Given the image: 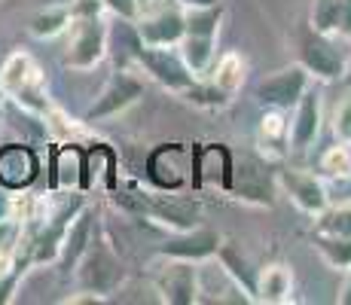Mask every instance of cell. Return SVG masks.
<instances>
[{"mask_svg": "<svg viewBox=\"0 0 351 305\" xmlns=\"http://www.w3.org/2000/svg\"><path fill=\"white\" fill-rule=\"evenodd\" d=\"M73 272H77V284L83 290L110 296L113 290L123 284L125 266H123V260H119V254L113 250V244L107 241V235L95 229L89 247H86V254L80 256V263H77Z\"/></svg>", "mask_w": 351, "mask_h": 305, "instance_id": "cell-1", "label": "cell"}, {"mask_svg": "<svg viewBox=\"0 0 351 305\" xmlns=\"http://www.w3.org/2000/svg\"><path fill=\"white\" fill-rule=\"evenodd\" d=\"M275 171H269L266 159L254 153L232 156V178H229V193L247 205L272 208L275 205Z\"/></svg>", "mask_w": 351, "mask_h": 305, "instance_id": "cell-2", "label": "cell"}, {"mask_svg": "<svg viewBox=\"0 0 351 305\" xmlns=\"http://www.w3.org/2000/svg\"><path fill=\"white\" fill-rule=\"evenodd\" d=\"M296 49H300V64L306 67L312 77L324 80V83L339 80L348 67V61L339 52V46L333 43V37L315 31L312 25L300 31V37H296Z\"/></svg>", "mask_w": 351, "mask_h": 305, "instance_id": "cell-3", "label": "cell"}, {"mask_svg": "<svg viewBox=\"0 0 351 305\" xmlns=\"http://www.w3.org/2000/svg\"><path fill=\"white\" fill-rule=\"evenodd\" d=\"M71 46L64 52V67L71 71H92L101 58L107 56V22L104 16L89 19H71Z\"/></svg>", "mask_w": 351, "mask_h": 305, "instance_id": "cell-4", "label": "cell"}, {"mask_svg": "<svg viewBox=\"0 0 351 305\" xmlns=\"http://www.w3.org/2000/svg\"><path fill=\"white\" fill-rule=\"evenodd\" d=\"M308 83H312V73L296 61V64H287V67H281V71L263 77L254 89V98H256L260 107L290 110V107L302 98V92L308 89Z\"/></svg>", "mask_w": 351, "mask_h": 305, "instance_id": "cell-5", "label": "cell"}, {"mask_svg": "<svg viewBox=\"0 0 351 305\" xmlns=\"http://www.w3.org/2000/svg\"><path fill=\"white\" fill-rule=\"evenodd\" d=\"M138 67H144V73L150 80H156L162 89L168 92H184L195 83V73L186 67V61L180 58V52H174L171 46H144L138 52Z\"/></svg>", "mask_w": 351, "mask_h": 305, "instance_id": "cell-6", "label": "cell"}, {"mask_svg": "<svg viewBox=\"0 0 351 305\" xmlns=\"http://www.w3.org/2000/svg\"><path fill=\"white\" fill-rule=\"evenodd\" d=\"M141 95H144V83H141L138 77H132L128 67H117V73L107 80V86L95 98V104L86 110V122H101V119L119 117V113L128 110L132 104H138Z\"/></svg>", "mask_w": 351, "mask_h": 305, "instance_id": "cell-7", "label": "cell"}, {"mask_svg": "<svg viewBox=\"0 0 351 305\" xmlns=\"http://www.w3.org/2000/svg\"><path fill=\"white\" fill-rule=\"evenodd\" d=\"M83 208H86V195L83 193H73V199L64 202V205L43 223V229H40V232L31 239V244H28L34 263H56L58 260V250H62L67 226H71L73 217L83 211Z\"/></svg>", "mask_w": 351, "mask_h": 305, "instance_id": "cell-8", "label": "cell"}, {"mask_svg": "<svg viewBox=\"0 0 351 305\" xmlns=\"http://www.w3.org/2000/svg\"><path fill=\"white\" fill-rule=\"evenodd\" d=\"M223 241V235L217 229H208V226H193L184 229V232H174L168 235L165 241L156 247V256L162 260H186V263H202V260H211L217 256V247Z\"/></svg>", "mask_w": 351, "mask_h": 305, "instance_id": "cell-9", "label": "cell"}, {"mask_svg": "<svg viewBox=\"0 0 351 305\" xmlns=\"http://www.w3.org/2000/svg\"><path fill=\"white\" fill-rule=\"evenodd\" d=\"M275 183H278V189L302 214L318 217L321 211L330 208L327 186H324L315 174L302 171V168H281V171H275Z\"/></svg>", "mask_w": 351, "mask_h": 305, "instance_id": "cell-10", "label": "cell"}, {"mask_svg": "<svg viewBox=\"0 0 351 305\" xmlns=\"http://www.w3.org/2000/svg\"><path fill=\"white\" fill-rule=\"evenodd\" d=\"M138 34L144 40V46H178L186 34V19H184V6L168 0L159 10L147 12V16L134 19Z\"/></svg>", "mask_w": 351, "mask_h": 305, "instance_id": "cell-11", "label": "cell"}, {"mask_svg": "<svg viewBox=\"0 0 351 305\" xmlns=\"http://www.w3.org/2000/svg\"><path fill=\"white\" fill-rule=\"evenodd\" d=\"M156 290L162 302L171 305H193L199 302V269L186 260H168V266L156 275Z\"/></svg>", "mask_w": 351, "mask_h": 305, "instance_id": "cell-12", "label": "cell"}, {"mask_svg": "<svg viewBox=\"0 0 351 305\" xmlns=\"http://www.w3.org/2000/svg\"><path fill=\"white\" fill-rule=\"evenodd\" d=\"M318 132H321V95L306 89L302 98L293 104V117H290V128H287V147L296 153L308 150L318 141Z\"/></svg>", "mask_w": 351, "mask_h": 305, "instance_id": "cell-13", "label": "cell"}, {"mask_svg": "<svg viewBox=\"0 0 351 305\" xmlns=\"http://www.w3.org/2000/svg\"><path fill=\"white\" fill-rule=\"evenodd\" d=\"M134 205H138V211H147L162 226H171L174 232H184V229H193L202 223L199 205H190V202L180 199H138Z\"/></svg>", "mask_w": 351, "mask_h": 305, "instance_id": "cell-14", "label": "cell"}, {"mask_svg": "<svg viewBox=\"0 0 351 305\" xmlns=\"http://www.w3.org/2000/svg\"><path fill=\"white\" fill-rule=\"evenodd\" d=\"M37 178V153L22 144L0 147V186L22 189Z\"/></svg>", "mask_w": 351, "mask_h": 305, "instance_id": "cell-15", "label": "cell"}, {"mask_svg": "<svg viewBox=\"0 0 351 305\" xmlns=\"http://www.w3.org/2000/svg\"><path fill=\"white\" fill-rule=\"evenodd\" d=\"M141 49H144V40H141L134 19L113 16V22H107V56L113 58V64L117 67L134 64Z\"/></svg>", "mask_w": 351, "mask_h": 305, "instance_id": "cell-16", "label": "cell"}, {"mask_svg": "<svg viewBox=\"0 0 351 305\" xmlns=\"http://www.w3.org/2000/svg\"><path fill=\"white\" fill-rule=\"evenodd\" d=\"M217 260H220V266H223V272L229 275V281L235 284V290H241V293L247 296V302H256V272H260V269L251 266L245 250L235 241H220Z\"/></svg>", "mask_w": 351, "mask_h": 305, "instance_id": "cell-17", "label": "cell"}, {"mask_svg": "<svg viewBox=\"0 0 351 305\" xmlns=\"http://www.w3.org/2000/svg\"><path fill=\"white\" fill-rule=\"evenodd\" d=\"M92 232H95V214H92L89 208H83V211L73 217L71 226H67L62 250H58L56 263H62L64 272H73V269H77L80 256L86 254V247H89V241H92Z\"/></svg>", "mask_w": 351, "mask_h": 305, "instance_id": "cell-18", "label": "cell"}, {"mask_svg": "<svg viewBox=\"0 0 351 305\" xmlns=\"http://www.w3.org/2000/svg\"><path fill=\"white\" fill-rule=\"evenodd\" d=\"M293 300V272L285 263H272V266L256 272V302H290Z\"/></svg>", "mask_w": 351, "mask_h": 305, "instance_id": "cell-19", "label": "cell"}, {"mask_svg": "<svg viewBox=\"0 0 351 305\" xmlns=\"http://www.w3.org/2000/svg\"><path fill=\"white\" fill-rule=\"evenodd\" d=\"M34 80H37V67H34L28 52H12L0 67V92L12 95V98L22 89H28Z\"/></svg>", "mask_w": 351, "mask_h": 305, "instance_id": "cell-20", "label": "cell"}, {"mask_svg": "<svg viewBox=\"0 0 351 305\" xmlns=\"http://www.w3.org/2000/svg\"><path fill=\"white\" fill-rule=\"evenodd\" d=\"M180 58L186 61V67L195 73V77H205L214 64V56H217V37H195V34H184V40L178 43Z\"/></svg>", "mask_w": 351, "mask_h": 305, "instance_id": "cell-21", "label": "cell"}, {"mask_svg": "<svg viewBox=\"0 0 351 305\" xmlns=\"http://www.w3.org/2000/svg\"><path fill=\"white\" fill-rule=\"evenodd\" d=\"M245 73H247V64L245 58H241V52H223V56L217 58V64H211V73H208V80H211L214 86H220L223 92L235 95L241 89V83H245Z\"/></svg>", "mask_w": 351, "mask_h": 305, "instance_id": "cell-22", "label": "cell"}, {"mask_svg": "<svg viewBox=\"0 0 351 305\" xmlns=\"http://www.w3.org/2000/svg\"><path fill=\"white\" fill-rule=\"evenodd\" d=\"M312 247L318 250L324 260L330 263L339 272H348L351 269V239H342V235L333 232H312Z\"/></svg>", "mask_w": 351, "mask_h": 305, "instance_id": "cell-23", "label": "cell"}, {"mask_svg": "<svg viewBox=\"0 0 351 305\" xmlns=\"http://www.w3.org/2000/svg\"><path fill=\"white\" fill-rule=\"evenodd\" d=\"M180 95H184V101H190L193 107H202V110H223L232 104V95L214 86L211 80H195L190 89H184Z\"/></svg>", "mask_w": 351, "mask_h": 305, "instance_id": "cell-24", "label": "cell"}, {"mask_svg": "<svg viewBox=\"0 0 351 305\" xmlns=\"http://www.w3.org/2000/svg\"><path fill=\"white\" fill-rule=\"evenodd\" d=\"M71 28V6H49L31 19V34L37 40H52Z\"/></svg>", "mask_w": 351, "mask_h": 305, "instance_id": "cell-25", "label": "cell"}, {"mask_svg": "<svg viewBox=\"0 0 351 305\" xmlns=\"http://www.w3.org/2000/svg\"><path fill=\"white\" fill-rule=\"evenodd\" d=\"M184 19H186V34H195V37H217L220 22H223V3L184 10Z\"/></svg>", "mask_w": 351, "mask_h": 305, "instance_id": "cell-26", "label": "cell"}, {"mask_svg": "<svg viewBox=\"0 0 351 305\" xmlns=\"http://www.w3.org/2000/svg\"><path fill=\"white\" fill-rule=\"evenodd\" d=\"M287 110H275V107H266V113H263L260 119V141L266 147L272 144H281L287 147V128H290V119L285 117ZM290 150V147H287Z\"/></svg>", "mask_w": 351, "mask_h": 305, "instance_id": "cell-27", "label": "cell"}, {"mask_svg": "<svg viewBox=\"0 0 351 305\" xmlns=\"http://www.w3.org/2000/svg\"><path fill=\"white\" fill-rule=\"evenodd\" d=\"M339 16H342V0H315L312 28L333 37V34L339 31Z\"/></svg>", "mask_w": 351, "mask_h": 305, "instance_id": "cell-28", "label": "cell"}, {"mask_svg": "<svg viewBox=\"0 0 351 305\" xmlns=\"http://www.w3.org/2000/svg\"><path fill=\"white\" fill-rule=\"evenodd\" d=\"M34 266V260H31V250L25 256H19L16 263H12V269L10 272H3L0 275V305H6V302H12V293H16V287H19V281L25 278V272Z\"/></svg>", "mask_w": 351, "mask_h": 305, "instance_id": "cell-29", "label": "cell"}, {"mask_svg": "<svg viewBox=\"0 0 351 305\" xmlns=\"http://www.w3.org/2000/svg\"><path fill=\"white\" fill-rule=\"evenodd\" d=\"M318 229L321 232H333L342 239H351V208H333V211H321L318 214Z\"/></svg>", "mask_w": 351, "mask_h": 305, "instance_id": "cell-30", "label": "cell"}, {"mask_svg": "<svg viewBox=\"0 0 351 305\" xmlns=\"http://www.w3.org/2000/svg\"><path fill=\"white\" fill-rule=\"evenodd\" d=\"M321 171H324V174H333V178H346V174L351 171V153H348V144L330 147V150L321 156Z\"/></svg>", "mask_w": 351, "mask_h": 305, "instance_id": "cell-31", "label": "cell"}, {"mask_svg": "<svg viewBox=\"0 0 351 305\" xmlns=\"http://www.w3.org/2000/svg\"><path fill=\"white\" fill-rule=\"evenodd\" d=\"M333 132L342 144H351V95L336 107V117H333Z\"/></svg>", "mask_w": 351, "mask_h": 305, "instance_id": "cell-32", "label": "cell"}, {"mask_svg": "<svg viewBox=\"0 0 351 305\" xmlns=\"http://www.w3.org/2000/svg\"><path fill=\"white\" fill-rule=\"evenodd\" d=\"M107 12L113 16H123V19H138L141 16V3L138 0H104Z\"/></svg>", "mask_w": 351, "mask_h": 305, "instance_id": "cell-33", "label": "cell"}, {"mask_svg": "<svg viewBox=\"0 0 351 305\" xmlns=\"http://www.w3.org/2000/svg\"><path fill=\"white\" fill-rule=\"evenodd\" d=\"M339 34L351 40V0H342V16H339Z\"/></svg>", "mask_w": 351, "mask_h": 305, "instance_id": "cell-34", "label": "cell"}, {"mask_svg": "<svg viewBox=\"0 0 351 305\" xmlns=\"http://www.w3.org/2000/svg\"><path fill=\"white\" fill-rule=\"evenodd\" d=\"M12 217V199H10V189L0 186V223L10 220Z\"/></svg>", "mask_w": 351, "mask_h": 305, "instance_id": "cell-35", "label": "cell"}, {"mask_svg": "<svg viewBox=\"0 0 351 305\" xmlns=\"http://www.w3.org/2000/svg\"><path fill=\"white\" fill-rule=\"evenodd\" d=\"M174 3H180L184 10H199V6H217L220 0H174Z\"/></svg>", "mask_w": 351, "mask_h": 305, "instance_id": "cell-36", "label": "cell"}, {"mask_svg": "<svg viewBox=\"0 0 351 305\" xmlns=\"http://www.w3.org/2000/svg\"><path fill=\"white\" fill-rule=\"evenodd\" d=\"M339 302H342V305H351V275H348L346 287H342V293H339Z\"/></svg>", "mask_w": 351, "mask_h": 305, "instance_id": "cell-37", "label": "cell"}, {"mask_svg": "<svg viewBox=\"0 0 351 305\" xmlns=\"http://www.w3.org/2000/svg\"><path fill=\"white\" fill-rule=\"evenodd\" d=\"M138 3H141V10H144V6H150V3H153V0H138Z\"/></svg>", "mask_w": 351, "mask_h": 305, "instance_id": "cell-38", "label": "cell"}]
</instances>
